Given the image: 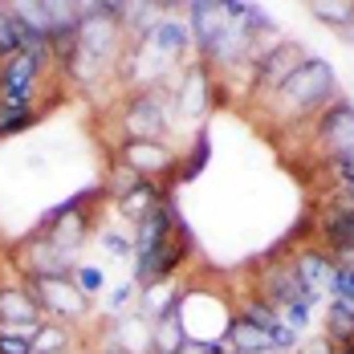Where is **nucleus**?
Wrapping results in <instances>:
<instances>
[{"label": "nucleus", "mask_w": 354, "mask_h": 354, "mask_svg": "<svg viewBox=\"0 0 354 354\" xmlns=\"http://www.w3.org/2000/svg\"><path fill=\"white\" fill-rule=\"evenodd\" d=\"M338 98H342V90H338L334 66L326 57L310 53L261 110H269V118L277 127H310L322 110L330 106V102H338Z\"/></svg>", "instance_id": "f257e3e1"}, {"label": "nucleus", "mask_w": 354, "mask_h": 354, "mask_svg": "<svg viewBox=\"0 0 354 354\" xmlns=\"http://www.w3.org/2000/svg\"><path fill=\"white\" fill-rule=\"evenodd\" d=\"M114 122L122 139H171L176 142V98L171 86H151V90H131L118 94L114 102Z\"/></svg>", "instance_id": "f03ea898"}, {"label": "nucleus", "mask_w": 354, "mask_h": 354, "mask_svg": "<svg viewBox=\"0 0 354 354\" xmlns=\"http://www.w3.org/2000/svg\"><path fill=\"white\" fill-rule=\"evenodd\" d=\"M114 159L127 163L135 176L155 183V187H171V183H179L183 147L171 139H118L114 142Z\"/></svg>", "instance_id": "7ed1b4c3"}, {"label": "nucleus", "mask_w": 354, "mask_h": 354, "mask_svg": "<svg viewBox=\"0 0 354 354\" xmlns=\"http://www.w3.org/2000/svg\"><path fill=\"white\" fill-rule=\"evenodd\" d=\"M248 12V0H187L183 4V21H187V33L196 45V57L208 62L220 37L228 33L241 17Z\"/></svg>", "instance_id": "20e7f679"}, {"label": "nucleus", "mask_w": 354, "mask_h": 354, "mask_svg": "<svg viewBox=\"0 0 354 354\" xmlns=\"http://www.w3.org/2000/svg\"><path fill=\"white\" fill-rule=\"evenodd\" d=\"M171 98H176V122L179 127L204 131V118L216 110V73L208 70L200 57H192V62L183 66V73L176 77Z\"/></svg>", "instance_id": "39448f33"}, {"label": "nucleus", "mask_w": 354, "mask_h": 354, "mask_svg": "<svg viewBox=\"0 0 354 354\" xmlns=\"http://www.w3.org/2000/svg\"><path fill=\"white\" fill-rule=\"evenodd\" d=\"M21 285L33 293L37 310L53 322H66V326H86L94 306L90 297H82V289L73 285V277H21Z\"/></svg>", "instance_id": "423d86ee"}, {"label": "nucleus", "mask_w": 354, "mask_h": 354, "mask_svg": "<svg viewBox=\"0 0 354 354\" xmlns=\"http://www.w3.org/2000/svg\"><path fill=\"white\" fill-rule=\"evenodd\" d=\"M306 57H310V49H306L301 41L281 37V41H277L273 49H265V53H261V62L252 66V82H248V98H245V102H248V106H257V102L265 106V102L281 90L285 82H289V73L297 70Z\"/></svg>", "instance_id": "0eeeda50"}, {"label": "nucleus", "mask_w": 354, "mask_h": 354, "mask_svg": "<svg viewBox=\"0 0 354 354\" xmlns=\"http://www.w3.org/2000/svg\"><path fill=\"white\" fill-rule=\"evenodd\" d=\"M252 293H261L277 314L297 310V306H306V310L318 306V301L310 297V289L301 285L297 269L289 265V257H265V261H261V273L252 277Z\"/></svg>", "instance_id": "6e6552de"}, {"label": "nucleus", "mask_w": 354, "mask_h": 354, "mask_svg": "<svg viewBox=\"0 0 354 354\" xmlns=\"http://www.w3.org/2000/svg\"><path fill=\"white\" fill-rule=\"evenodd\" d=\"M49 82V70L33 62L29 53H12L0 62V106L8 110H41L37 106V94L41 86ZM45 114V110H41Z\"/></svg>", "instance_id": "1a4fd4ad"}, {"label": "nucleus", "mask_w": 354, "mask_h": 354, "mask_svg": "<svg viewBox=\"0 0 354 354\" xmlns=\"http://www.w3.org/2000/svg\"><path fill=\"white\" fill-rule=\"evenodd\" d=\"M310 232H314V245L322 248L354 245V200L342 187H330L322 196V204L310 212Z\"/></svg>", "instance_id": "9d476101"}, {"label": "nucleus", "mask_w": 354, "mask_h": 354, "mask_svg": "<svg viewBox=\"0 0 354 354\" xmlns=\"http://www.w3.org/2000/svg\"><path fill=\"white\" fill-rule=\"evenodd\" d=\"M310 139L318 142L322 159L334 155H354V102L338 98L310 122Z\"/></svg>", "instance_id": "9b49d317"}, {"label": "nucleus", "mask_w": 354, "mask_h": 354, "mask_svg": "<svg viewBox=\"0 0 354 354\" xmlns=\"http://www.w3.org/2000/svg\"><path fill=\"white\" fill-rule=\"evenodd\" d=\"M142 49H151L155 57H163V62H171V66H187L192 62V53H196V45H192V33H187V21L176 17V12H167L155 29L147 37H139Z\"/></svg>", "instance_id": "f8f14e48"}, {"label": "nucleus", "mask_w": 354, "mask_h": 354, "mask_svg": "<svg viewBox=\"0 0 354 354\" xmlns=\"http://www.w3.org/2000/svg\"><path fill=\"white\" fill-rule=\"evenodd\" d=\"M289 265L297 269V277H301V285L310 289V297L314 301H322L326 293H330V277H334V261H330V252L322 245H293V252H289Z\"/></svg>", "instance_id": "ddd939ff"}, {"label": "nucleus", "mask_w": 354, "mask_h": 354, "mask_svg": "<svg viewBox=\"0 0 354 354\" xmlns=\"http://www.w3.org/2000/svg\"><path fill=\"white\" fill-rule=\"evenodd\" d=\"M179 297H183L179 277H171V281H155V285H147V289H139V301H135V310H139L142 318L155 326L159 318H167V314L176 310Z\"/></svg>", "instance_id": "4468645a"}, {"label": "nucleus", "mask_w": 354, "mask_h": 354, "mask_svg": "<svg viewBox=\"0 0 354 354\" xmlns=\"http://www.w3.org/2000/svg\"><path fill=\"white\" fill-rule=\"evenodd\" d=\"M224 346H228V354H261V351H273L269 346V334L261 330V326H252L248 318H241V314H232L228 318V326H224Z\"/></svg>", "instance_id": "2eb2a0df"}, {"label": "nucleus", "mask_w": 354, "mask_h": 354, "mask_svg": "<svg viewBox=\"0 0 354 354\" xmlns=\"http://www.w3.org/2000/svg\"><path fill=\"white\" fill-rule=\"evenodd\" d=\"M45 314L37 310L33 293L21 281H0V322H41Z\"/></svg>", "instance_id": "dca6fc26"}, {"label": "nucleus", "mask_w": 354, "mask_h": 354, "mask_svg": "<svg viewBox=\"0 0 354 354\" xmlns=\"http://www.w3.org/2000/svg\"><path fill=\"white\" fill-rule=\"evenodd\" d=\"M163 196H167V187H155V183H139V187H135L131 196H122V200H118V204H110V208H114V216H118V220H122L127 228H135V224H139L142 216L151 212V208H155V204H159Z\"/></svg>", "instance_id": "f3484780"}, {"label": "nucleus", "mask_w": 354, "mask_h": 354, "mask_svg": "<svg viewBox=\"0 0 354 354\" xmlns=\"http://www.w3.org/2000/svg\"><path fill=\"white\" fill-rule=\"evenodd\" d=\"M322 338H326L330 346H346V342H354V301L330 297V306H326V326H322Z\"/></svg>", "instance_id": "a211bd4d"}, {"label": "nucleus", "mask_w": 354, "mask_h": 354, "mask_svg": "<svg viewBox=\"0 0 354 354\" xmlns=\"http://www.w3.org/2000/svg\"><path fill=\"white\" fill-rule=\"evenodd\" d=\"M33 354H73V326L45 318L33 338Z\"/></svg>", "instance_id": "6ab92c4d"}, {"label": "nucleus", "mask_w": 354, "mask_h": 354, "mask_svg": "<svg viewBox=\"0 0 354 354\" xmlns=\"http://www.w3.org/2000/svg\"><path fill=\"white\" fill-rule=\"evenodd\" d=\"M306 8H310L314 21L338 29V33H346L354 25V0H314V4H306Z\"/></svg>", "instance_id": "aec40b11"}, {"label": "nucleus", "mask_w": 354, "mask_h": 354, "mask_svg": "<svg viewBox=\"0 0 354 354\" xmlns=\"http://www.w3.org/2000/svg\"><path fill=\"white\" fill-rule=\"evenodd\" d=\"M236 314H241V318H248L252 326H261L265 334H273V330L281 326V314H277V310H273L261 293H245V297L236 301Z\"/></svg>", "instance_id": "412c9836"}, {"label": "nucleus", "mask_w": 354, "mask_h": 354, "mask_svg": "<svg viewBox=\"0 0 354 354\" xmlns=\"http://www.w3.org/2000/svg\"><path fill=\"white\" fill-rule=\"evenodd\" d=\"M98 245L106 248L110 257H118V261H135V236H131V228L118 220V228L114 224H98Z\"/></svg>", "instance_id": "4be33fe9"}, {"label": "nucleus", "mask_w": 354, "mask_h": 354, "mask_svg": "<svg viewBox=\"0 0 354 354\" xmlns=\"http://www.w3.org/2000/svg\"><path fill=\"white\" fill-rule=\"evenodd\" d=\"M208 131H196V139H192V147L183 151V163H179V183H192V179L204 171V163H208Z\"/></svg>", "instance_id": "5701e85b"}, {"label": "nucleus", "mask_w": 354, "mask_h": 354, "mask_svg": "<svg viewBox=\"0 0 354 354\" xmlns=\"http://www.w3.org/2000/svg\"><path fill=\"white\" fill-rule=\"evenodd\" d=\"M70 277H73V285L82 289V297H90V301L106 289V269H102V265H82V261H77Z\"/></svg>", "instance_id": "b1692460"}, {"label": "nucleus", "mask_w": 354, "mask_h": 354, "mask_svg": "<svg viewBox=\"0 0 354 354\" xmlns=\"http://www.w3.org/2000/svg\"><path fill=\"white\" fill-rule=\"evenodd\" d=\"M326 176L334 187H351L354 183V155H334V159H322Z\"/></svg>", "instance_id": "393cba45"}, {"label": "nucleus", "mask_w": 354, "mask_h": 354, "mask_svg": "<svg viewBox=\"0 0 354 354\" xmlns=\"http://www.w3.org/2000/svg\"><path fill=\"white\" fill-rule=\"evenodd\" d=\"M135 301H139V285H135V281H122L114 293H110V306H106L110 318H118V314H131V306H135Z\"/></svg>", "instance_id": "a878e982"}, {"label": "nucleus", "mask_w": 354, "mask_h": 354, "mask_svg": "<svg viewBox=\"0 0 354 354\" xmlns=\"http://www.w3.org/2000/svg\"><path fill=\"white\" fill-rule=\"evenodd\" d=\"M12 53H21V45H17V25H12L8 4H0V62L12 57Z\"/></svg>", "instance_id": "bb28decb"}, {"label": "nucleus", "mask_w": 354, "mask_h": 354, "mask_svg": "<svg viewBox=\"0 0 354 354\" xmlns=\"http://www.w3.org/2000/svg\"><path fill=\"white\" fill-rule=\"evenodd\" d=\"M326 297L354 301V273H351V269H334V277H330V293H326Z\"/></svg>", "instance_id": "cd10ccee"}, {"label": "nucleus", "mask_w": 354, "mask_h": 354, "mask_svg": "<svg viewBox=\"0 0 354 354\" xmlns=\"http://www.w3.org/2000/svg\"><path fill=\"white\" fill-rule=\"evenodd\" d=\"M179 354H228V346H224V338H187L183 346H179Z\"/></svg>", "instance_id": "c85d7f7f"}, {"label": "nucleus", "mask_w": 354, "mask_h": 354, "mask_svg": "<svg viewBox=\"0 0 354 354\" xmlns=\"http://www.w3.org/2000/svg\"><path fill=\"white\" fill-rule=\"evenodd\" d=\"M330 252V261H334V269H351L354 273V245H342V248H326Z\"/></svg>", "instance_id": "c756f323"}, {"label": "nucleus", "mask_w": 354, "mask_h": 354, "mask_svg": "<svg viewBox=\"0 0 354 354\" xmlns=\"http://www.w3.org/2000/svg\"><path fill=\"white\" fill-rule=\"evenodd\" d=\"M0 354H33V342H25V338H8V334H0Z\"/></svg>", "instance_id": "7c9ffc66"}, {"label": "nucleus", "mask_w": 354, "mask_h": 354, "mask_svg": "<svg viewBox=\"0 0 354 354\" xmlns=\"http://www.w3.org/2000/svg\"><path fill=\"white\" fill-rule=\"evenodd\" d=\"M293 354H334V346H330L326 338H310V342L301 338V346H297Z\"/></svg>", "instance_id": "2f4dec72"}, {"label": "nucleus", "mask_w": 354, "mask_h": 354, "mask_svg": "<svg viewBox=\"0 0 354 354\" xmlns=\"http://www.w3.org/2000/svg\"><path fill=\"white\" fill-rule=\"evenodd\" d=\"M90 354H135L131 346H118V342H110V338H98V346Z\"/></svg>", "instance_id": "473e14b6"}, {"label": "nucleus", "mask_w": 354, "mask_h": 354, "mask_svg": "<svg viewBox=\"0 0 354 354\" xmlns=\"http://www.w3.org/2000/svg\"><path fill=\"white\" fill-rule=\"evenodd\" d=\"M342 37H346V41H351V45H354V25H351V29H346V33H342Z\"/></svg>", "instance_id": "72a5a7b5"}, {"label": "nucleus", "mask_w": 354, "mask_h": 354, "mask_svg": "<svg viewBox=\"0 0 354 354\" xmlns=\"http://www.w3.org/2000/svg\"><path fill=\"white\" fill-rule=\"evenodd\" d=\"M342 192H346V196H351V200H354V183H351V187H342Z\"/></svg>", "instance_id": "f704fd0d"}, {"label": "nucleus", "mask_w": 354, "mask_h": 354, "mask_svg": "<svg viewBox=\"0 0 354 354\" xmlns=\"http://www.w3.org/2000/svg\"><path fill=\"white\" fill-rule=\"evenodd\" d=\"M86 354H90V351H86Z\"/></svg>", "instance_id": "c9c22d12"}]
</instances>
